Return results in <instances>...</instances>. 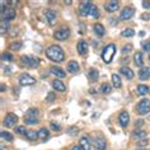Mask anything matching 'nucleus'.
I'll list each match as a JSON object with an SVG mask.
<instances>
[{
    "mask_svg": "<svg viewBox=\"0 0 150 150\" xmlns=\"http://www.w3.org/2000/svg\"><path fill=\"white\" fill-rule=\"evenodd\" d=\"M45 17H46V19L48 21V23H50L51 25H54V24H55L56 18H57V14H56L55 10H52V9H47L46 12H45Z\"/></svg>",
    "mask_w": 150,
    "mask_h": 150,
    "instance_id": "nucleus-12",
    "label": "nucleus"
},
{
    "mask_svg": "<svg viewBox=\"0 0 150 150\" xmlns=\"http://www.w3.org/2000/svg\"><path fill=\"white\" fill-rule=\"evenodd\" d=\"M3 60H6V61H12L13 60V56L9 54V52H4L3 54Z\"/></svg>",
    "mask_w": 150,
    "mask_h": 150,
    "instance_id": "nucleus-42",
    "label": "nucleus"
},
{
    "mask_svg": "<svg viewBox=\"0 0 150 150\" xmlns=\"http://www.w3.org/2000/svg\"><path fill=\"white\" fill-rule=\"evenodd\" d=\"M14 18H16V10L13 8H8V9H5L4 12H1V21L9 22V21L14 19Z\"/></svg>",
    "mask_w": 150,
    "mask_h": 150,
    "instance_id": "nucleus-10",
    "label": "nucleus"
},
{
    "mask_svg": "<svg viewBox=\"0 0 150 150\" xmlns=\"http://www.w3.org/2000/svg\"><path fill=\"white\" fill-rule=\"evenodd\" d=\"M136 150H146V149H136Z\"/></svg>",
    "mask_w": 150,
    "mask_h": 150,
    "instance_id": "nucleus-51",
    "label": "nucleus"
},
{
    "mask_svg": "<svg viewBox=\"0 0 150 150\" xmlns=\"http://www.w3.org/2000/svg\"><path fill=\"white\" fill-rule=\"evenodd\" d=\"M69 35H70L69 29L67 28H61V29H59V31H56L54 33V38L57 40V41H65L67 37H69Z\"/></svg>",
    "mask_w": 150,
    "mask_h": 150,
    "instance_id": "nucleus-9",
    "label": "nucleus"
},
{
    "mask_svg": "<svg viewBox=\"0 0 150 150\" xmlns=\"http://www.w3.org/2000/svg\"><path fill=\"white\" fill-rule=\"evenodd\" d=\"M5 91V87H4V84H1V92H4Z\"/></svg>",
    "mask_w": 150,
    "mask_h": 150,
    "instance_id": "nucleus-50",
    "label": "nucleus"
},
{
    "mask_svg": "<svg viewBox=\"0 0 150 150\" xmlns=\"http://www.w3.org/2000/svg\"><path fill=\"white\" fill-rule=\"evenodd\" d=\"M115 54H116L115 45L113 43L107 45V46L103 48V51H102V59H103V61L106 62V64H110L112 61V59H113Z\"/></svg>",
    "mask_w": 150,
    "mask_h": 150,
    "instance_id": "nucleus-3",
    "label": "nucleus"
},
{
    "mask_svg": "<svg viewBox=\"0 0 150 150\" xmlns=\"http://www.w3.org/2000/svg\"><path fill=\"white\" fill-rule=\"evenodd\" d=\"M131 50H132V45H126V46H123V47H122V54H123V55H126L127 52H130Z\"/></svg>",
    "mask_w": 150,
    "mask_h": 150,
    "instance_id": "nucleus-39",
    "label": "nucleus"
},
{
    "mask_svg": "<svg viewBox=\"0 0 150 150\" xmlns=\"http://www.w3.org/2000/svg\"><path fill=\"white\" fill-rule=\"evenodd\" d=\"M94 146H96V150H106V146H107V142L104 140L103 136H96V142H94Z\"/></svg>",
    "mask_w": 150,
    "mask_h": 150,
    "instance_id": "nucleus-13",
    "label": "nucleus"
},
{
    "mask_svg": "<svg viewBox=\"0 0 150 150\" xmlns=\"http://www.w3.org/2000/svg\"><path fill=\"white\" fill-rule=\"evenodd\" d=\"M112 83H113L116 88H121V85H122L121 78H120L117 74H112Z\"/></svg>",
    "mask_w": 150,
    "mask_h": 150,
    "instance_id": "nucleus-28",
    "label": "nucleus"
},
{
    "mask_svg": "<svg viewBox=\"0 0 150 150\" xmlns=\"http://www.w3.org/2000/svg\"><path fill=\"white\" fill-rule=\"evenodd\" d=\"M1 139L5 141H13V135L6 131H1Z\"/></svg>",
    "mask_w": 150,
    "mask_h": 150,
    "instance_id": "nucleus-33",
    "label": "nucleus"
},
{
    "mask_svg": "<svg viewBox=\"0 0 150 150\" xmlns=\"http://www.w3.org/2000/svg\"><path fill=\"white\" fill-rule=\"evenodd\" d=\"M79 145L81 146V149H83V150H91V148H92V145H91V141H89V139H88V137H85V136L80 139Z\"/></svg>",
    "mask_w": 150,
    "mask_h": 150,
    "instance_id": "nucleus-23",
    "label": "nucleus"
},
{
    "mask_svg": "<svg viewBox=\"0 0 150 150\" xmlns=\"http://www.w3.org/2000/svg\"><path fill=\"white\" fill-rule=\"evenodd\" d=\"M8 28H9V23H8V22H6V21H1V23H0V33H1V35L6 33Z\"/></svg>",
    "mask_w": 150,
    "mask_h": 150,
    "instance_id": "nucleus-31",
    "label": "nucleus"
},
{
    "mask_svg": "<svg viewBox=\"0 0 150 150\" xmlns=\"http://www.w3.org/2000/svg\"><path fill=\"white\" fill-rule=\"evenodd\" d=\"M89 16H92L93 18H99V10H98V8H97L96 5H93L92 6V9H91V13H89Z\"/></svg>",
    "mask_w": 150,
    "mask_h": 150,
    "instance_id": "nucleus-34",
    "label": "nucleus"
},
{
    "mask_svg": "<svg viewBox=\"0 0 150 150\" xmlns=\"http://www.w3.org/2000/svg\"><path fill=\"white\" fill-rule=\"evenodd\" d=\"M21 61L23 65L25 66H29V67H36L37 65H38V62H40V60L37 59V57H33V56H22L21 57Z\"/></svg>",
    "mask_w": 150,
    "mask_h": 150,
    "instance_id": "nucleus-5",
    "label": "nucleus"
},
{
    "mask_svg": "<svg viewBox=\"0 0 150 150\" xmlns=\"http://www.w3.org/2000/svg\"><path fill=\"white\" fill-rule=\"evenodd\" d=\"M134 61H135V65L136 66L142 67V65H144V60H142V54L140 51H137L136 54L134 55Z\"/></svg>",
    "mask_w": 150,
    "mask_h": 150,
    "instance_id": "nucleus-22",
    "label": "nucleus"
},
{
    "mask_svg": "<svg viewBox=\"0 0 150 150\" xmlns=\"http://www.w3.org/2000/svg\"><path fill=\"white\" fill-rule=\"evenodd\" d=\"M36 83V79L31 76L29 74H22L19 76V84L21 85H33Z\"/></svg>",
    "mask_w": 150,
    "mask_h": 150,
    "instance_id": "nucleus-8",
    "label": "nucleus"
},
{
    "mask_svg": "<svg viewBox=\"0 0 150 150\" xmlns=\"http://www.w3.org/2000/svg\"><path fill=\"white\" fill-rule=\"evenodd\" d=\"M38 110L37 108H29L24 116V123L25 125H36L38 123Z\"/></svg>",
    "mask_w": 150,
    "mask_h": 150,
    "instance_id": "nucleus-2",
    "label": "nucleus"
},
{
    "mask_svg": "<svg viewBox=\"0 0 150 150\" xmlns=\"http://www.w3.org/2000/svg\"><path fill=\"white\" fill-rule=\"evenodd\" d=\"M79 132V129H78L76 126H70L69 129H67V134L70 135V136H75V135H78Z\"/></svg>",
    "mask_w": 150,
    "mask_h": 150,
    "instance_id": "nucleus-35",
    "label": "nucleus"
},
{
    "mask_svg": "<svg viewBox=\"0 0 150 150\" xmlns=\"http://www.w3.org/2000/svg\"><path fill=\"white\" fill-rule=\"evenodd\" d=\"M141 125H142V120H137V121H136V126L140 127Z\"/></svg>",
    "mask_w": 150,
    "mask_h": 150,
    "instance_id": "nucleus-46",
    "label": "nucleus"
},
{
    "mask_svg": "<svg viewBox=\"0 0 150 150\" xmlns=\"http://www.w3.org/2000/svg\"><path fill=\"white\" fill-rule=\"evenodd\" d=\"M137 112L140 115H146V113H149L150 112V100L149 99H146V98H144V99H141L140 102H139V104H137Z\"/></svg>",
    "mask_w": 150,
    "mask_h": 150,
    "instance_id": "nucleus-4",
    "label": "nucleus"
},
{
    "mask_svg": "<svg viewBox=\"0 0 150 150\" xmlns=\"http://www.w3.org/2000/svg\"><path fill=\"white\" fill-rule=\"evenodd\" d=\"M67 71H69V73H73V74L78 73V71H79V65H78V62L74 61V60H71V61L67 64Z\"/></svg>",
    "mask_w": 150,
    "mask_h": 150,
    "instance_id": "nucleus-21",
    "label": "nucleus"
},
{
    "mask_svg": "<svg viewBox=\"0 0 150 150\" xmlns=\"http://www.w3.org/2000/svg\"><path fill=\"white\" fill-rule=\"evenodd\" d=\"M139 78L141 80H148L150 78V67L149 66H142L139 71Z\"/></svg>",
    "mask_w": 150,
    "mask_h": 150,
    "instance_id": "nucleus-16",
    "label": "nucleus"
},
{
    "mask_svg": "<svg viewBox=\"0 0 150 150\" xmlns=\"http://www.w3.org/2000/svg\"><path fill=\"white\" fill-rule=\"evenodd\" d=\"M64 3H65V4H66V5H70V4H71V3H73V1H71V0H65V1H64Z\"/></svg>",
    "mask_w": 150,
    "mask_h": 150,
    "instance_id": "nucleus-48",
    "label": "nucleus"
},
{
    "mask_svg": "<svg viewBox=\"0 0 150 150\" xmlns=\"http://www.w3.org/2000/svg\"><path fill=\"white\" fill-rule=\"evenodd\" d=\"M94 33L98 37H103L104 33H106V29H104V27L100 23H96L94 24Z\"/></svg>",
    "mask_w": 150,
    "mask_h": 150,
    "instance_id": "nucleus-24",
    "label": "nucleus"
},
{
    "mask_svg": "<svg viewBox=\"0 0 150 150\" xmlns=\"http://www.w3.org/2000/svg\"><path fill=\"white\" fill-rule=\"evenodd\" d=\"M141 46H142V50L149 52L150 51V41H144V42L141 43Z\"/></svg>",
    "mask_w": 150,
    "mask_h": 150,
    "instance_id": "nucleus-38",
    "label": "nucleus"
},
{
    "mask_svg": "<svg viewBox=\"0 0 150 150\" xmlns=\"http://www.w3.org/2000/svg\"><path fill=\"white\" fill-rule=\"evenodd\" d=\"M50 71H51V74H54L55 76L57 78V79H62V78L66 76L65 71H64L62 69H60V67H57V66H52L50 69Z\"/></svg>",
    "mask_w": 150,
    "mask_h": 150,
    "instance_id": "nucleus-17",
    "label": "nucleus"
},
{
    "mask_svg": "<svg viewBox=\"0 0 150 150\" xmlns=\"http://www.w3.org/2000/svg\"><path fill=\"white\" fill-rule=\"evenodd\" d=\"M25 136H27L28 140H32V141H33V140H37V139L40 137V136H38V132H36V131H32V130H29Z\"/></svg>",
    "mask_w": 150,
    "mask_h": 150,
    "instance_id": "nucleus-30",
    "label": "nucleus"
},
{
    "mask_svg": "<svg viewBox=\"0 0 150 150\" xmlns=\"http://www.w3.org/2000/svg\"><path fill=\"white\" fill-rule=\"evenodd\" d=\"M38 136H40L41 139H46V137L48 136V131H47V129H45V127L40 129V131H38Z\"/></svg>",
    "mask_w": 150,
    "mask_h": 150,
    "instance_id": "nucleus-36",
    "label": "nucleus"
},
{
    "mask_svg": "<svg viewBox=\"0 0 150 150\" xmlns=\"http://www.w3.org/2000/svg\"><path fill=\"white\" fill-rule=\"evenodd\" d=\"M142 6H144L145 9H149L150 8V1H148V0H144V1H142Z\"/></svg>",
    "mask_w": 150,
    "mask_h": 150,
    "instance_id": "nucleus-44",
    "label": "nucleus"
},
{
    "mask_svg": "<svg viewBox=\"0 0 150 150\" xmlns=\"http://www.w3.org/2000/svg\"><path fill=\"white\" fill-rule=\"evenodd\" d=\"M50 126H51V129L54 131H60V130H61V126H60L59 123H56V122H51Z\"/></svg>",
    "mask_w": 150,
    "mask_h": 150,
    "instance_id": "nucleus-41",
    "label": "nucleus"
},
{
    "mask_svg": "<svg viewBox=\"0 0 150 150\" xmlns=\"http://www.w3.org/2000/svg\"><path fill=\"white\" fill-rule=\"evenodd\" d=\"M0 150H8V148H5V145H0Z\"/></svg>",
    "mask_w": 150,
    "mask_h": 150,
    "instance_id": "nucleus-49",
    "label": "nucleus"
},
{
    "mask_svg": "<svg viewBox=\"0 0 150 150\" xmlns=\"http://www.w3.org/2000/svg\"><path fill=\"white\" fill-rule=\"evenodd\" d=\"M71 150H83V149H81L80 145H74L73 148H71Z\"/></svg>",
    "mask_w": 150,
    "mask_h": 150,
    "instance_id": "nucleus-45",
    "label": "nucleus"
},
{
    "mask_svg": "<svg viewBox=\"0 0 150 150\" xmlns=\"http://www.w3.org/2000/svg\"><path fill=\"white\" fill-rule=\"evenodd\" d=\"M121 35H122V37H125V38H131V37L135 36V31L132 28H126L122 31Z\"/></svg>",
    "mask_w": 150,
    "mask_h": 150,
    "instance_id": "nucleus-29",
    "label": "nucleus"
},
{
    "mask_svg": "<svg viewBox=\"0 0 150 150\" xmlns=\"http://www.w3.org/2000/svg\"><path fill=\"white\" fill-rule=\"evenodd\" d=\"M55 98H56V94H55V93H48V94H47V97H46V100H47V102H54V100H55Z\"/></svg>",
    "mask_w": 150,
    "mask_h": 150,
    "instance_id": "nucleus-40",
    "label": "nucleus"
},
{
    "mask_svg": "<svg viewBox=\"0 0 150 150\" xmlns=\"http://www.w3.org/2000/svg\"><path fill=\"white\" fill-rule=\"evenodd\" d=\"M145 144H148V140H144V141H140V142H139V145H140V146H144Z\"/></svg>",
    "mask_w": 150,
    "mask_h": 150,
    "instance_id": "nucleus-47",
    "label": "nucleus"
},
{
    "mask_svg": "<svg viewBox=\"0 0 150 150\" xmlns=\"http://www.w3.org/2000/svg\"><path fill=\"white\" fill-rule=\"evenodd\" d=\"M98 74H99V73H98V70L94 69V67H92V69L88 71V78H89V80H91V81L98 80V76H99Z\"/></svg>",
    "mask_w": 150,
    "mask_h": 150,
    "instance_id": "nucleus-25",
    "label": "nucleus"
},
{
    "mask_svg": "<svg viewBox=\"0 0 150 150\" xmlns=\"http://www.w3.org/2000/svg\"><path fill=\"white\" fill-rule=\"evenodd\" d=\"M16 132H18V134H21V135H27V129H25L24 126H18V127H16Z\"/></svg>",
    "mask_w": 150,
    "mask_h": 150,
    "instance_id": "nucleus-37",
    "label": "nucleus"
},
{
    "mask_svg": "<svg viewBox=\"0 0 150 150\" xmlns=\"http://www.w3.org/2000/svg\"><path fill=\"white\" fill-rule=\"evenodd\" d=\"M111 91H112V87L110 84H107V83L102 84V87H100V92H102L103 94H110Z\"/></svg>",
    "mask_w": 150,
    "mask_h": 150,
    "instance_id": "nucleus-32",
    "label": "nucleus"
},
{
    "mask_svg": "<svg viewBox=\"0 0 150 150\" xmlns=\"http://www.w3.org/2000/svg\"><path fill=\"white\" fill-rule=\"evenodd\" d=\"M92 1H81V4L79 6V13H80V16H88L89 13H91V9H92Z\"/></svg>",
    "mask_w": 150,
    "mask_h": 150,
    "instance_id": "nucleus-7",
    "label": "nucleus"
},
{
    "mask_svg": "<svg viewBox=\"0 0 150 150\" xmlns=\"http://www.w3.org/2000/svg\"><path fill=\"white\" fill-rule=\"evenodd\" d=\"M104 8H106V10L110 12V13L116 12V10H118V8H120V3L117 1V0H111V1L107 3Z\"/></svg>",
    "mask_w": 150,
    "mask_h": 150,
    "instance_id": "nucleus-15",
    "label": "nucleus"
},
{
    "mask_svg": "<svg viewBox=\"0 0 150 150\" xmlns=\"http://www.w3.org/2000/svg\"><path fill=\"white\" fill-rule=\"evenodd\" d=\"M149 87L148 85H144V84H140L137 87V93H139V96H145V94H148L149 93Z\"/></svg>",
    "mask_w": 150,
    "mask_h": 150,
    "instance_id": "nucleus-27",
    "label": "nucleus"
},
{
    "mask_svg": "<svg viewBox=\"0 0 150 150\" xmlns=\"http://www.w3.org/2000/svg\"><path fill=\"white\" fill-rule=\"evenodd\" d=\"M120 74L126 76L129 80H131L134 78V71H132V69H130L129 66H122L121 69H120Z\"/></svg>",
    "mask_w": 150,
    "mask_h": 150,
    "instance_id": "nucleus-18",
    "label": "nucleus"
},
{
    "mask_svg": "<svg viewBox=\"0 0 150 150\" xmlns=\"http://www.w3.org/2000/svg\"><path fill=\"white\" fill-rule=\"evenodd\" d=\"M52 87H54V89L57 92H65L66 91V85L59 79H55L52 81Z\"/></svg>",
    "mask_w": 150,
    "mask_h": 150,
    "instance_id": "nucleus-19",
    "label": "nucleus"
},
{
    "mask_svg": "<svg viewBox=\"0 0 150 150\" xmlns=\"http://www.w3.org/2000/svg\"><path fill=\"white\" fill-rule=\"evenodd\" d=\"M134 12H135V10L132 8H129V6H126V8L122 9V13L120 14V19H122V21L130 19V18H132Z\"/></svg>",
    "mask_w": 150,
    "mask_h": 150,
    "instance_id": "nucleus-11",
    "label": "nucleus"
},
{
    "mask_svg": "<svg viewBox=\"0 0 150 150\" xmlns=\"http://www.w3.org/2000/svg\"><path fill=\"white\" fill-rule=\"evenodd\" d=\"M76 48L80 55H85L88 51V45H87V42H84V41H79L76 45Z\"/></svg>",
    "mask_w": 150,
    "mask_h": 150,
    "instance_id": "nucleus-20",
    "label": "nucleus"
},
{
    "mask_svg": "<svg viewBox=\"0 0 150 150\" xmlns=\"http://www.w3.org/2000/svg\"><path fill=\"white\" fill-rule=\"evenodd\" d=\"M132 137L136 139V140H141V139L146 137V132L144 130H135L132 132Z\"/></svg>",
    "mask_w": 150,
    "mask_h": 150,
    "instance_id": "nucleus-26",
    "label": "nucleus"
},
{
    "mask_svg": "<svg viewBox=\"0 0 150 150\" xmlns=\"http://www.w3.org/2000/svg\"><path fill=\"white\" fill-rule=\"evenodd\" d=\"M149 60H150V55H149Z\"/></svg>",
    "mask_w": 150,
    "mask_h": 150,
    "instance_id": "nucleus-52",
    "label": "nucleus"
},
{
    "mask_svg": "<svg viewBox=\"0 0 150 150\" xmlns=\"http://www.w3.org/2000/svg\"><path fill=\"white\" fill-rule=\"evenodd\" d=\"M17 122H18V116L12 113V112L6 115L4 118V126H6V127H13Z\"/></svg>",
    "mask_w": 150,
    "mask_h": 150,
    "instance_id": "nucleus-6",
    "label": "nucleus"
},
{
    "mask_svg": "<svg viewBox=\"0 0 150 150\" xmlns=\"http://www.w3.org/2000/svg\"><path fill=\"white\" fill-rule=\"evenodd\" d=\"M10 47H12V50H19V48L22 47V43L21 42H13Z\"/></svg>",
    "mask_w": 150,
    "mask_h": 150,
    "instance_id": "nucleus-43",
    "label": "nucleus"
},
{
    "mask_svg": "<svg viewBox=\"0 0 150 150\" xmlns=\"http://www.w3.org/2000/svg\"><path fill=\"white\" fill-rule=\"evenodd\" d=\"M129 121H130L129 113H127L126 111H122L121 113H120V116H118V122H120V125H121L122 127H126L127 125H129Z\"/></svg>",
    "mask_w": 150,
    "mask_h": 150,
    "instance_id": "nucleus-14",
    "label": "nucleus"
},
{
    "mask_svg": "<svg viewBox=\"0 0 150 150\" xmlns=\"http://www.w3.org/2000/svg\"><path fill=\"white\" fill-rule=\"evenodd\" d=\"M46 56L55 62H61L65 60V52L59 45H52L46 50Z\"/></svg>",
    "mask_w": 150,
    "mask_h": 150,
    "instance_id": "nucleus-1",
    "label": "nucleus"
}]
</instances>
